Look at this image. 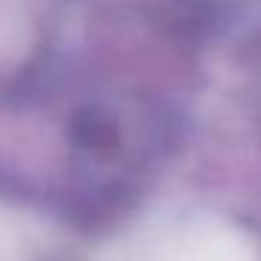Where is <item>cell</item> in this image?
I'll list each match as a JSON object with an SVG mask.
<instances>
[{
	"mask_svg": "<svg viewBox=\"0 0 261 261\" xmlns=\"http://www.w3.org/2000/svg\"><path fill=\"white\" fill-rule=\"evenodd\" d=\"M71 212L80 221H111L133 206L172 148V123L154 105L92 101L74 111Z\"/></svg>",
	"mask_w": 261,
	"mask_h": 261,
	"instance_id": "obj_1",
	"label": "cell"
}]
</instances>
